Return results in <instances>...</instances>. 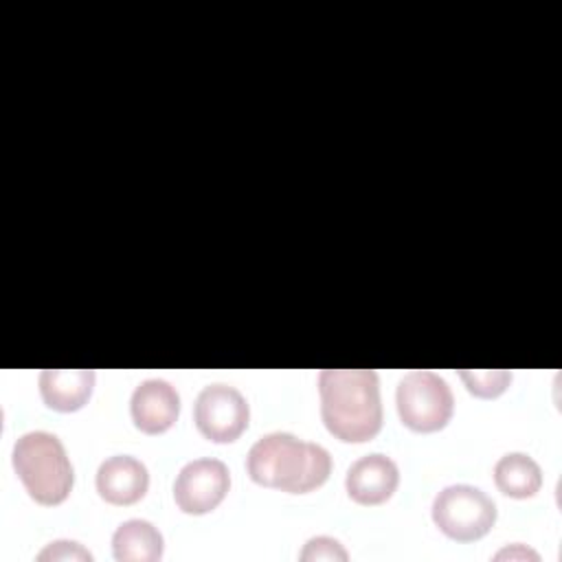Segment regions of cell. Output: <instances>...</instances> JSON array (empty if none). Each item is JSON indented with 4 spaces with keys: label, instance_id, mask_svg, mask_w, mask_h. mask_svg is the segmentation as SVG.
<instances>
[{
    "label": "cell",
    "instance_id": "cell-1",
    "mask_svg": "<svg viewBox=\"0 0 562 562\" xmlns=\"http://www.w3.org/2000/svg\"><path fill=\"white\" fill-rule=\"evenodd\" d=\"M321 417L329 435L364 443L382 428L380 380L371 369H325L318 375Z\"/></svg>",
    "mask_w": 562,
    "mask_h": 562
},
{
    "label": "cell",
    "instance_id": "cell-2",
    "mask_svg": "<svg viewBox=\"0 0 562 562\" xmlns=\"http://www.w3.org/2000/svg\"><path fill=\"white\" fill-rule=\"evenodd\" d=\"M246 472L257 485L305 494L329 479L331 457L321 443L301 441L292 432L277 430L252 443Z\"/></svg>",
    "mask_w": 562,
    "mask_h": 562
},
{
    "label": "cell",
    "instance_id": "cell-3",
    "mask_svg": "<svg viewBox=\"0 0 562 562\" xmlns=\"http://www.w3.org/2000/svg\"><path fill=\"white\" fill-rule=\"evenodd\" d=\"M13 470L29 496L40 505H59L68 498L75 474L64 443L46 430L24 432L13 446Z\"/></svg>",
    "mask_w": 562,
    "mask_h": 562
},
{
    "label": "cell",
    "instance_id": "cell-4",
    "mask_svg": "<svg viewBox=\"0 0 562 562\" xmlns=\"http://www.w3.org/2000/svg\"><path fill=\"white\" fill-rule=\"evenodd\" d=\"M395 402L402 424L415 432L441 430L454 413L452 389L435 371L406 373L397 384Z\"/></svg>",
    "mask_w": 562,
    "mask_h": 562
},
{
    "label": "cell",
    "instance_id": "cell-5",
    "mask_svg": "<svg viewBox=\"0 0 562 562\" xmlns=\"http://www.w3.org/2000/svg\"><path fill=\"white\" fill-rule=\"evenodd\" d=\"M432 520L448 538L457 542H472L494 527L496 505L483 490L457 483L443 487L435 496Z\"/></svg>",
    "mask_w": 562,
    "mask_h": 562
},
{
    "label": "cell",
    "instance_id": "cell-6",
    "mask_svg": "<svg viewBox=\"0 0 562 562\" xmlns=\"http://www.w3.org/2000/svg\"><path fill=\"white\" fill-rule=\"evenodd\" d=\"M250 408L246 397L228 384L204 386L193 404V422L198 430L215 443H231L248 428Z\"/></svg>",
    "mask_w": 562,
    "mask_h": 562
},
{
    "label": "cell",
    "instance_id": "cell-7",
    "mask_svg": "<svg viewBox=\"0 0 562 562\" xmlns=\"http://www.w3.org/2000/svg\"><path fill=\"white\" fill-rule=\"evenodd\" d=\"M231 490V472L220 459H193L173 481L176 505L184 514L202 516L213 512Z\"/></svg>",
    "mask_w": 562,
    "mask_h": 562
},
{
    "label": "cell",
    "instance_id": "cell-8",
    "mask_svg": "<svg viewBox=\"0 0 562 562\" xmlns=\"http://www.w3.org/2000/svg\"><path fill=\"white\" fill-rule=\"evenodd\" d=\"M130 413L140 432L160 435L176 424L180 413V395L167 380L149 378L134 389Z\"/></svg>",
    "mask_w": 562,
    "mask_h": 562
},
{
    "label": "cell",
    "instance_id": "cell-9",
    "mask_svg": "<svg viewBox=\"0 0 562 562\" xmlns=\"http://www.w3.org/2000/svg\"><path fill=\"white\" fill-rule=\"evenodd\" d=\"M400 483V470L386 454L373 452L351 463L345 476V487L358 505H380L393 496Z\"/></svg>",
    "mask_w": 562,
    "mask_h": 562
},
{
    "label": "cell",
    "instance_id": "cell-10",
    "mask_svg": "<svg viewBox=\"0 0 562 562\" xmlns=\"http://www.w3.org/2000/svg\"><path fill=\"white\" fill-rule=\"evenodd\" d=\"M97 492L110 505H134L149 487V472L143 461L130 454L108 457L97 470Z\"/></svg>",
    "mask_w": 562,
    "mask_h": 562
},
{
    "label": "cell",
    "instance_id": "cell-11",
    "mask_svg": "<svg viewBox=\"0 0 562 562\" xmlns=\"http://www.w3.org/2000/svg\"><path fill=\"white\" fill-rule=\"evenodd\" d=\"M94 389L92 369H44L40 373V393L48 408L75 413L83 408Z\"/></svg>",
    "mask_w": 562,
    "mask_h": 562
},
{
    "label": "cell",
    "instance_id": "cell-12",
    "mask_svg": "<svg viewBox=\"0 0 562 562\" xmlns=\"http://www.w3.org/2000/svg\"><path fill=\"white\" fill-rule=\"evenodd\" d=\"M162 533L143 518L121 522L112 536V553L119 562H156L162 558Z\"/></svg>",
    "mask_w": 562,
    "mask_h": 562
},
{
    "label": "cell",
    "instance_id": "cell-13",
    "mask_svg": "<svg viewBox=\"0 0 562 562\" xmlns=\"http://www.w3.org/2000/svg\"><path fill=\"white\" fill-rule=\"evenodd\" d=\"M496 487L512 498H531L542 487L540 465L525 452H509L494 465Z\"/></svg>",
    "mask_w": 562,
    "mask_h": 562
},
{
    "label": "cell",
    "instance_id": "cell-14",
    "mask_svg": "<svg viewBox=\"0 0 562 562\" xmlns=\"http://www.w3.org/2000/svg\"><path fill=\"white\" fill-rule=\"evenodd\" d=\"M459 378L472 395L483 400L498 397L512 382V373L505 369H463L459 371Z\"/></svg>",
    "mask_w": 562,
    "mask_h": 562
},
{
    "label": "cell",
    "instance_id": "cell-15",
    "mask_svg": "<svg viewBox=\"0 0 562 562\" xmlns=\"http://www.w3.org/2000/svg\"><path fill=\"white\" fill-rule=\"evenodd\" d=\"M299 560H303V562H318V560L345 562V560H349V553L345 551V547L338 540H334L329 536H316L305 542L303 551L299 553Z\"/></svg>",
    "mask_w": 562,
    "mask_h": 562
},
{
    "label": "cell",
    "instance_id": "cell-16",
    "mask_svg": "<svg viewBox=\"0 0 562 562\" xmlns=\"http://www.w3.org/2000/svg\"><path fill=\"white\" fill-rule=\"evenodd\" d=\"M37 562H92V553L72 540H55L37 553Z\"/></svg>",
    "mask_w": 562,
    "mask_h": 562
},
{
    "label": "cell",
    "instance_id": "cell-17",
    "mask_svg": "<svg viewBox=\"0 0 562 562\" xmlns=\"http://www.w3.org/2000/svg\"><path fill=\"white\" fill-rule=\"evenodd\" d=\"M494 560H536L538 562L540 555L536 551H531L529 547H525V544H512V547L501 549L494 555Z\"/></svg>",
    "mask_w": 562,
    "mask_h": 562
}]
</instances>
